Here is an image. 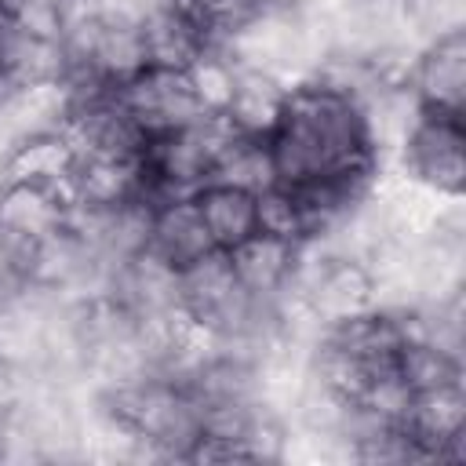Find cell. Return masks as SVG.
Here are the masks:
<instances>
[{
	"label": "cell",
	"instance_id": "cell-5",
	"mask_svg": "<svg viewBox=\"0 0 466 466\" xmlns=\"http://www.w3.org/2000/svg\"><path fill=\"white\" fill-rule=\"evenodd\" d=\"M408 91L426 113H466V25L422 40L408 69Z\"/></svg>",
	"mask_w": 466,
	"mask_h": 466
},
{
	"label": "cell",
	"instance_id": "cell-19",
	"mask_svg": "<svg viewBox=\"0 0 466 466\" xmlns=\"http://www.w3.org/2000/svg\"><path fill=\"white\" fill-rule=\"evenodd\" d=\"M36 262V240L0 222V302H11L29 291Z\"/></svg>",
	"mask_w": 466,
	"mask_h": 466
},
{
	"label": "cell",
	"instance_id": "cell-10",
	"mask_svg": "<svg viewBox=\"0 0 466 466\" xmlns=\"http://www.w3.org/2000/svg\"><path fill=\"white\" fill-rule=\"evenodd\" d=\"M76 167V149L66 138V131H40L25 135L0 153V182H44V186H66Z\"/></svg>",
	"mask_w": 466,
	"mask_h": 466
},
{
	"label": "cell",
	"instance_id": "cell-14",
	"mask_svg": "<svg viewBox=\"0 0 466 466\" xmlns=\"http://www.w3.org/2000/svg\"><path fill=\"white\" fill-rule=\"evenodd\" d=\"M193 200H197V211L211 233V244L218 251H229L240 240H248L251 233H258L251 189H240L229 182H204L200 189H193Z\"/></svg>",
	"mask_w": 466,
	"mask_h": 466
},
{
	"label": "cell",
	"instance_id": "cell-15",
	"mask_svg": "<svg viewBox=\"0 0 466 466\" xmlns=\"http://www.w3.org/2000/svg\"><path fill=\"white\" fill-rule=\"evenodd\" d=\"M142 36H146L149 66H164V69H189L204 51H211V40L193 22L178 18L160 4L142 18Z\"/></svg>",
	"mask_w": 466,
	"mask_h": 466
},
{
	"label": "cell",
	"instance_id": "cell-23",
	"mask_svg": "<svg viewBox=\"0 0 466 466\" xmlns=\"http://www.w3.org/2000/svg\"><path fill=\"white\" fill-rule=\"evenodd\" d=\"M11 87H15V84H11L7 76H0V106H4V98H7V91H11Z\"/></svg>",
	"mask_w": 466,
	"mask_h": 466
},
{
	"label": "cell",
	"instance_id": "cell-13",
	"mask_svg": "<svg viewBox=\"0 0 466 466\" xmlns=\"http://www.w3.org/2000/svg\"><path fill=\"white\" fill-rule=\"evenodd\" d=\"M284 102H288V84H280L269 73L237 66L233 91H229V102H226L222 116L244 138H269L277 131V124H280Z\"/></svg>",
	"mask_w": 466,
	"mask_h": 466
},
{
	"label": "cell",
	"instance_id": "cell-17",
	"mask_svg": "<svg viewBox=\"0 0 466 466\" xmlns=\"http://www.w3.org/2000/svg\"><path fill=\"white\" fill-rule=\"evenodd\" d=\"M208 182H229V186H240V189H266L277 182V171H273V157H269V146L266 138H244L237 135L215 160Z\"/></svg>",
	"mask_w": 466,
	"mask_h": 466
},
{
	"label": "cell",
	"instance_id": "cell-6",
	"mask_svg": "<svg viewBox=\"0 0 466 466\" xmlns=\"http://www.w3.org/2000/svg\"><path fill=\"white\" fill-rule=\"evenodd\" d=\"M430 455V462L466 459V382L433 386L411 393L408 415L400 422Z\"/></svg>",
	"mask_w": 466,
	"mask_h": 466
},
{
	"label": "cell",
	"instance_id": "cell-2",
	"mask_svg": "<svg viewBox=\"0 0 466 466\" xmlns=\"http://www.w3.org/2000/svg\"><path fill=\"white\" fill-rule=\"evenodd\" d=\"M91 404L109 415L124 433H131L149 459H178L200 433V411L189 390L164 375L146 371L127 382H113L102 390H91Z\"/></svg>",
	"mask_w": 466,
	"mask_h": 466
},
{
	"label": "cell",
	"instance_id": "cell-3",
	"mask_svg": "<svg viewBox=\"0 0 466 466\" xmlns=\"http://www.w3.org/2000/svg\"><path fill=\"white\" fill-rule=\"evenodd\" d=\"M397 171H404L411 182L433 189L437 197L462 200L466 189V124L462 116L448 113H419L411 131L404 135L397 160Z\"/></svg>",
	"mask_w": 466,
	"mask_h": 466
},
{
	"label": "cell",
	"instance_id": "cell-1",
	"mask_svg": "<svg viewBox=\"0 0 466 466\" xmlns=\"http://www.w3.org/2000/svg\"><path fill=\"white\" fill-rule=\"evenodd\" d=\"M266 146L280 186L375 175L382 167L360 102L317 76L288 87L280 124Z\"/></svg>",
	"mask_w": 466,
	"mask_h": 466
},
{
	"label": "cell",
	"instance_id": "cell-18",
	"mask_svg": "<svg viewBox=\"0 0 466 466\" xmlns=\"http://www.w3.org/2000/svg\"><path fill=\"white\" fill-rule=\"evenodd\" d=\"M255 222H258V233L288 240V244H306V237H309L306 211H302L299 197L280 182L255 193Z\"/></svg>",
	"mask_w": 466,
	"mask_h": 466
},
{
	"label": "cell",
	"instance_id": "cell-7",
	"mask_svg": "<svg viewBox=\"0 0 466 466\" xmlns=\"http://www.w3.org/2000/svg\"><path fill=\"white\" fill-rule=\"evenodd\" d=\"M146 186L142 157H116V153H84L69 175L73 204L80 208H116L138 200Z\"/></svg>",
	"mask_w": 466,
	"mask_h": 466
},
{
	"label": "cell",
	"instance_id": "cell-20",
	"mask_svg": "<svg viewBox=\"0 0 466 466\" xmlns=\"http://www.w3.org/2000/svg\"><path fill=\"white\" fill-rule=\"evenodd\" d=\"M15 25L40 40H62L76 11V0H7Z\"/></svg>",
	"mask_w": 466,
	"mask_h": 466
},
{
	"label": "cell",
	"instance_id": "cell-21",
	"mask_svg": "<svg viewBox=\"0 0 466 466\" xmlns=\"http://www.w3.org/2000/svg\"><path fill=\"white\" fill-rule=\"evenodd\" d=\"M25 393V371H18L7 357H0V415L11 411Z\"/></svg>",
	"mask_w": 466,
	"mask_h": 466
},
{
	"label": "cell",
	"instance_id": "cell-11",
	"mask_svg": "<svg viewBox=\"0 0 466 466\" xmlns=\"http://www.w3.org/2000/svg\"><path fill=\"white\" fill-rule=\"evenodd\" d=\"M149 251L157 258H164L175 269H186L189 262L204 258L208 251H215L211 233L197 211L193 193L189 197H171L164 204L153 208V226H149Z\"/></svg>",
	"mask_w": 466,
	"mask_h": 466
},
{
	"label": "cell",
	"instance_id": "cell-4",
	"mask_svg": "<svg viewBox=\"0 0 466 466\" xmlns=\"http://www.w3.org/2000/svg\"><path fill=\"white\" fill-rule=\"evenodd\" d=\"M116 98L146 135L186 127L208 113L204 102L197 98L189 73L164 66H146L142 73H135L127 84L116 87Z\"/></svg>",
	"mask_w": 466,
	"mask_h": 466
},
{
	"label": "cell",
	"instance_id": "cell-8",
	"mask_svg": "<svg viewBox=\"0 0 466 466\" xmlns=\"http://www.w3.org/2000/svg\"><path fill=\"white\" fill-rule=\"evenodd\" d=\"M69 84L62 80H36V84H15L0 106V153L4 146L40 135V131H58L62 120L69 116Z\"/></svg>",
	"mask_w": 466,
	"mask_h": 466
},
{
	"label": "cell",
	"instance_id": "cell-9",
	"mask_svg": "<svg viewBox=\"0 0 466 466\" xmlns=\"http://www.w3.org/2000/svg\"><path fill=\"white\" fill-rule=\"evenodd\" d=\"M226 255H229V266L240 288L258 302H273L291 284L295 266H299V244H288L266 233H251Z\"/></svg>",
	"mask_w": 466,
	"mask_h": 466
},
{
	"label": "cell",
	"instance_id": "cell-22",
	"mask_svg": "<svg viewBox=\"0 0 466 466\" xmlns=\"http://www.w3.org/2000/svg\"><path fill=\"white\" fill-rule=\"evenodd\" d=\"M18 40H22V29L15 25V18L7 11V0H0V76H7L11 58L18 51Z\"/></svg>",
	"mask_w": 466,
	"mask_h": 466
},
{
	"label": "cell",
	"instance_id": "cell-16",
	"mask_svg": "<svg viewBox=\"0 0 466 466\" xmlns=\"http://www.w3.org/2000/svg\"><path fill=\"white\" fill-rule=\"evenodd\" d=\"M397 371H400V379L408 382L411 393L466 379L462 353H451V350H444V346H437L430 339H408L397 350Z\"/></svg>",
	"mask_w": 466,
	"mask_h": 466
},
{
	"label": "cell",
	"instance_id": "cell-12",
	"mask_svg": "<svg viewBox=\"0 0 466 466\" xmlns=\"http://www.w3.org/2000/svg\"><path fill=\"white\" fill-rule=\"evenodd\" d=\"M73 193L66 186H44V182H0V222L44 240L58 233L69 218Z\"/></svg>",
	"mask_w": 466,
	"mask_h": 466
}]
</instances>
